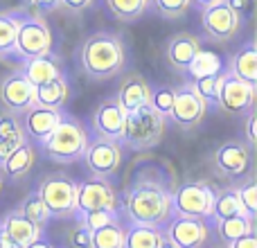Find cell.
Returning a JSON list of instances; mask_svg holds the SVG:
<instances>
[{
  "instance_id": "6da1fadb",
  "label": "cell",
  "mask_w": 257,
  "mask_h": 248,
  "mask_svg": "<svg viewBox=\"0 0 257 248\" xmlns=\"http://www.w3.org/2000/svg\"><path fill=\"white\" fill-rule=\"evenodd\" d=\"M124 208L131 223L163 230L172 219V190L154 178H140L126 190Z\"/></svg>"
},
{
  "instance_id": "7a4b0ae2",
  "label": "cell",
  "mask_w": 257,
  "mask_h": 248,
  "mask_svg": "<svg viewBox=\"0 0 257 248\" xmlns=\"http://www.w3.org/2000/svg\"><path fill=\"white\" fill-rule=\"evenodd\" d=\"M126 66V48L111 32H95L81 45V68L90 79H111Z\"/></svg>"
},
{
  "instance_id": "3957f363",
  "label": "cell",
  "mask_w": 257,
  "mask_h": 248,
  "mask_svg": "<svg viewBox=\"0 0 257 248\" xmlns=\"http://www.w3.org/2000/svg\"><path fill=\"white\" fill-rule=\"evenodd\" d=\"M165 117L158 115L149 104L124 113V129H122V145L131 151H149L160 145L165 136Z\"/></svg>"
},
{
  "instance_id": "277c9868",
  "label": "cell",
  "mask_w": 257,
  "mask_h": 248,
  "mask_svg": "<svg viewBox=\"0 0 257 248\" xmlns=\"http://www.w3.org/2000/svg\"><path fill=\"white\" fill-rule=\"evenodd\" d=\"M88 140L90 138L86 133L84 124L75 120V117L63 115V120L57 124V129L43 140V149L52 163L70 165L81 160Z\"/></svg>"
},
{
  "instance_id": "5b68a950",
  "label": "cell",
  "mask_w": 257,
  "mask_h": 248,
  "mask_svg": "<svg viewBox=\"0 0 257 248\" xmlns=\"http://www.w3.org/2000/svg\"><path fill=\"white\" fill-rule=\"evenodd\" d=\"M36 192L43 199L45 208L50 210V217L57 219L77 217V181H72L68 174L57 172L43 176Z\"/></svg>"
},
{
  "instance_id": "8992f818",
  "label": "cell",
  "mask_w": 257,
  "mask_h": 248,
  "mask_svg": "<svg viewBox=\"0 0 257 248\" xmlns=\"http://www.w3.org/2000/svg\"><path fill=\"white\" fill-rule=\"evenodd\" d=\"M52 52V32L39 14H16V54L18 59H34Z\"/></svg>"
},
{
  "instance_id": "52a82bcc",
  "label": "cell",
  "mask_w": 257,
  "mask_h": 248,
  "mask_svg": "<svg viewBox=\"0 0 257 248\" xmlns=\"http://www.w3.org/2000/svg\"><path fill=\"white\" fill-rule=\"evenodd\" d=\"M214 190L208 183H185L172 192V217H194L208 219L212 212Z\"/></svg>"
},
{
  "instance_id": "ba28073f",
  "label": "cell",
  "mask_w": 257,
  "mask_h": 248,
  "mask_svg": "<svg viewBox=\"0 0 257 248\" xmlns=\"http://www.w3.org/2000/svg\"><path fill=\"white\" fill-rule=\"evenodd\" d=\"M217 106L228 115H244L255 106V86L237 79L230 70H221L217 84Z\"/></svg>"
},
{
  "instance_id": "9c48e42d",
  "label": "cell",
  "mask_w": 257,
  "mask_h": 248,
  "mask_svg": "<svg viewBox=\"0 0 257 248\" xmlns=\"http://www.w3.org/2000/svg\"><path fill=\"white\" fill-rule=\"evenodd\" d=\"M93 210H117V194L106 178L90 176L77 183V217Z\"/></svg>"
},
{
  "instance_id": "30bf717a",
  "label": "cell",
  "mask_w": 257,
  "mask_h": 248,
  "mask_svg": "<svg viewBox=\"0 0 257 248\" xmlns=\"http://www.w3.org/2000/svg\"><path fill=\"white\" fill-rule=\"evenodd\" d=\"M81 160H86V167L90 169L93 176L108 178L117 172L122 163V145L115 140H108V138L95 136L86 145Z\"/></svg>"
},
{
  "instance_id": "8fae6325",
  "label": "cell",
  "mask_w": 257,
  "mask_h": 248,
  "mask_svg": "<svg viewBox=\"0 0 257 248\" xmlns=\"http://www.w3.org/2000/svg\"><path fill=\"white\" fill-rule=\"evenodd\" d=\"M205 111H208V104L194 93L190 81L174 88V104L169 120L178 124L183 131H192V129L199 127L205 117Z\"/></svg>"
},
{
  "instance_id": "7c38bea8",
  "label": "cell",
  "mask_w": 257,
  "mask_h": 248,
  "mask_svg": "<svg viewBox=\"0 0 257 248\" xmlns=\"http://www.w3.org/2000/svg\"><path fill=\"white\" fill-rule=\"evenodd\" d=\"M163 235L176 248H203L208 241V219L172 217L163 228Z\"/></svg>"
},
{
  "instance_id": "4fadbf2b",
  "label": "cell",
  "mask_w": 257,
  "mask_h": 248,
  "mask_svg": "<svg viewBox=\"0 0 257 248\" xmlns=\"http://www.w3.org/2000/svg\"><path fill=\"white\" fill-rule=\"evenodd\" d=\"M0 104L5 111L14 115H23L30 106H34V86L27 81L21 70L7 75L0 81Z\"/></svg>"
},
{
  "instance_id": "5bb4252c",
  "label": "cell",
  "mask_w": 257,
  "mask_h": 248,
  "mask_svg": "<svg viewBox=\"0 0 257 248\" xmlns=\"http://www.w3.org/2000/svg\"><path fill=\"white\" fill-rule=\"evenodd\" d=\"M201 25H203L208 39L223 43V41H230L239 32L241 21L228 9L226 3H219L208 9H201Z\"/></svg>"
},
{
  "instance_id": "9a60e30c",
  "label": "cell",
  "mask_w": 257,
  "mask_h": 248,
  "mask_svg": "<svg viewBox=\"0 0 257 248\" xmlns=\"http://www.w3.org/2000/svg\"><path fill=\"white\" fill-rule=\"evenodd\" d=\"M93 129L99 138L108 140H122V129H124V111H122L117 97H106L95 106L93 111Z\"/></svg>"
},
{
  "instance_id": "2e32d148",
  "label": "cell",
  "mask_w": 257,
  "mask_h": 248,
  "mask_svg": "<svg viewBox=\"0 0 257 248\" xmlns=\"http://www.w3.org/2000/svg\"><path fill=\"white\" fill-rule=\"evenodd\" d=\"M63 120V113L61 108H48V106H30L25 113L21 115L23 129H25V136L27 140H36L43 145V140L50 136V133L57 129V124Z\"/></svg>"
},
{
  "instance_id": "e0dca14e",
  "label": "cell",
  "mask_w": 257,
  "mask_h": 248,
  "mask_svg": "<svg viewBox=\"0 0 257 248\" xmlns=\"http://www.w3.org/2000/svg\"><path fill=\"white\" fill-rule=\"evenodd\" d=\"M214 165L226 176H244L250 165V147L239 140L226 142L214 151Z\"/></svg>"
},
{
  "instance_id": "ac0fdd59",
  "label": "cell",
  "mask_w": 257,
  "mask_h": 248,
  "mask_svg": "<svg viewBox=\"0 0 257 248\" xmlns=\"http://www.w3.org/2000/svg\"><path fill=\"white\" fill-rule=\"evenodd\" d=\"M21 72L27 77V81H30L34 88L48 84V81L63 79L61 61H59V57H54L52 52L41 54V57H34V59H25Z\"/></svg>"
},
{
  "instance_id": "d6986e66",
  "label": "cell",
  "mask_w": 257,
  "mask_h": 248,
  "mask_svg": "<svg viewBox=\"0 0 257 248\" xmlns=\"http://www.w3.org/2000/svg\"><path fill=\"white\" fill-rule=\"evenodd\" d=\"M115 97H117V102H120V106H122V111H124V113L136 111V108L149 104L151 86H149V81H147L142 75L131 72V75L122 81V86H120V90H117Z\"/></svg>"
},
{
  "instance_id": "ffe728a7",
  "label": "cell",
  "mask_w": 257,
  "mask_h": 248,
  "mask_svg": "<svg viewBox=\"0 0 257 248\" xmlns=\"http://www.w3.org/2000/svg\"><path fill=\"white\" fill-rule=\"evenodd\" d=\"M201 50V43L194 34H187V32H181V34L172 36V41L167 43V61L172 68L176 70H187L190 61L196 57V52Z\"/></svg>"
},
{
  "instance_id": "44dd1931",
  "label": "cell",
  "mask_w": 257,
  "mask_h": 248,
  "mask_svg": "<svg viewBox=\"0 0 257 248\" xmlns=\"http://www.w3.org/2000/svg\"><path fill=\"white\" fill-rule=\"evenodd\" d=\"M0 226H3V230L7 232V235L12 237V239L16 241L21 248H25L30 241H34L36 237L43 232V228H39L34 221H30V219H27L18 208L12 210V212L5 217V221L0 223Z\"/></svg>"
},
{
  "instance_id": "7402d4cb",
  "label": "cell",
  "mask_w": 257,
  "mask_h": 248,
  "mask_svg": "<svg viewBox=\"0 0 257 248\" xmlns=\"http://www.w3.org/2000/svg\"><path fill=\"white\" fill-rule=\"evenodd\" d=\"M34 158H36L34 145H32L30 140H25L23 145L14 147V149L7 154V158H5V165H3V174L7 178L25 176V174L32 169V165H34Z\"/></svg>"
},
{
  "instance_id": "603a6c76",
  "label": "cell",
  "mask_w": 257,
  "mask_h": 248,
  "mask_svg": "<svg viewBox=\"0 0 257 248\" xmlns=\"http://www.w3.org/2000/svg\"><path fill=\"white\" fill-rule=\"evenodd\" d=\"M228 70L237 77V79L246 81V84H257V50H255V43H246L239 52L232 57L230 61V68Z\"/></svg>"
},
{
  "instance_id": "cb8c5ba5",
  "label": "cell",
  "mask_w": 257,
  "mask_h": 248,
  "mask_svg": "<svg viewBox=\"0 0 257 248\" xmlns=\"http://www.w3.org/2000/svg\"><path fill=\"white\" fill-rule=\"evenodd\" d=\"M232 214H244L237 187H226L221 192H214V203H212V212H210L208 221L217 223L226 217H232Z\"/></svg>"
},
{
  "instance_id": "d4e9b609",
  "label": "cell",
  "mask_w": 257,
  "mask_h": 248,
  "mask_svg": "<svg viewBox=\"0 0 257 248\" xmlns=\"http://www.w3.org/2000/svg\"><path fill=\"white\" fill-rule=\"evenodd\" d=\"M163 239V230L154 226L131 223L124 228V248H158Z\"/></svg>"
},
{
  "instance_id": "484cf974",
  "label": "cell",
  "mask_w": 257,
  "mask_h": 248,
  "mask_svg": "<svg viewBox=\"0 0 257 248\" xmlns=\"http://www.w3.org/2000/svg\"><path fill=\"white\" fill-rule=\"evenodd\" d=\"M68 99V84L66 77L63 79H54L48 81L43 86L34 88V102L39 106H48V108H61Z\"/></svg>"
},
{
  "instance_id": "4316f807",
  "label": "cell",
  "mask_w": 257,
  "mask_h": 248,
  "mask_svg": "<svg viewBox=\"0 0 257 248\" xmlns=\"http://www.w3.org/2000/svg\"><path fill=\"white\" fill-rule=\"evenodd\" d=\"M27 140L25 129H23L21 115H14L9 111L0 113V142L5 145V149L12 151L14 147L23 145Z\"/></svg>"
},
{
  "instance_id": "83f0119b",
  "label": "cell",
  "mask_w": 257,
  "mask_h": 248,
  "mask_svg": "<svg viewBox=\"0 0 257 248\" xmlns=\"http://www.w3.org/2000/svg\"><path fill=\"white\" fill-rule=\"evenodd\" d=\"M253 223H255V219L246 217V214H232V217H226V219H221V221H217V232L226 244H230V241L253 232Z\"/></svg>"
},
{
  "instance_id": "f1b7e54d",
  "label": "cell",
  "mask_w": 257,
  "mask_h": 248,
  "mask_svg": "<svg viewBox=\"0 0 257 248\" xmlns=\"http://www.w3.org/2000/svg\"><path fill=\"white\" fill-rule=\"evenodd\" d=\"M90 248H124V228L120 219L90 232Z\"/></svg>"
},
{
  "instance_id": "f546056e",
  "label": "cell",
  "mask_w": 257,
  "mask_h": 248,
  "mask_svg": "<svg viewBox=\"0 0 257 248\" xmlns=\"http://www.w3.org/2000/svg\"><path fill=\"white\" fill-rule=\"evenodd\" d=\"M223 68L221 63V57L214 52H208V50H199L196 52V57L190 61V66H187V75L192 77V79H201V77H212V75H219Z\"/></svg>"
},
{
  "instance_id": "4dcf8cb0",
  "label": "cell",
  "mask_w": 257,
  "mask_h": 248,
  "mask_svg": "<svg viewBox=\"0 0 257 248\" xmlns=\"http://www.w3.org/2000/svg\"><path fill=\"white\" fill-rule=\"evenodd\" d=\"M151 0H106V7L117 21L136 23L145 16Z\"/></svg>"
},
{
  "instance_id": "1f68e13d",
  "label": "cell",
  "mask_w": 257,
  "mask_h": 248,
  "mask_svg": "<svg viewBox=\"0 0 257 248\" xmlns=\"http://www.w3.org/2000/svg\"><path fill=\"white\" fill-rule=\"evenodd\" d=\"M16 54V14L0 12V59L9 61Z\"/></svg>"
},
{
  "instance_id": "d6a6232c",
  "label": "cell",
  "mask_w": 257,
  "mask_h": 248,
  "mask_svg": "<svg viewBox=\"0 0 257 248\" xmlns=\"http://www.w3.org/2000/svg\"><path fill=\"white\" fill-rule=\"evenodd\" d=\"M18 210H21L23 214H25L30 221H34L39 228H45V223L50 221V210L45 208V203H43V199L39 196V192H30V194L23 199V203L18 205Z\"/></svg>"
},
{
  "instance_id": "836d02e7",
  "label": "cell",
  "mask_w": 257,
  "mask_h": 248,
  "mask_svg": "<svg viewBox=\"0 0 257 248\" xmlns=\"http://www.w3.org/2000/svg\"><path fill=\"white\" fill-rule=\"evenodd\" d=\"M172 104H174V88L169 86H160V88H151V97H149V106L154 108L158 115H163L165 120L172 113Z\"/></svg>"
},
{
  "instance_id": "e575fe53",
  "label": "cell",
  "mask_w": 257,
  "mask_h": 248,
  "mask_svg": "<svg viewBox=\"0 0 257 248\" xmlns=\"http://www.w3.org/2000/svg\"><path fill=\"white\" fill-rule=\"evenodd\" d=\"M239 201H241V210H244L246 217L255 219L257 217V181L255 178H246L239 187Z\"/></svg>"
},
{
  "instance_id": "d590c367",
  "label": "cell",
  "mask_w": 257,
  "mask_h": 248,
  "mask_svg": "<svg viewBox=\"0 0 257 248\" xmlns=\"http://www.w3.org/2000/svg\"><path fill=\"white\" fill-rule=\"evenodd\" d=\"M221 75V72H219ZM219 75L212 77H201V79H192V88L194 93L203 99L205 104H217V84H219Z\"/></svg>"
},
{
  "instance_id": "8d00e7d4",
  "label": "cell",
  "mask_w": 257,
  "mask_h": 248,
  "mask_svg": "<svg viewBox=\"0 0 257 248\" xmlns=\"http://www.w3.org/2000/svg\"><path fill=\"white\" fill-rule=\"evenodd\" d=\"M151 3L156 5V9L160 12V16L163 18L174 21V18L185 16V12L190 9L192 0H151Z\"/></svg>"
},
{
  "instance_id": "74e56055",
  "label": "cell",
  "mask_w": 257,
  "mask_h": 248,
  "mask_svg": "<svg viewBox=\"0 0 257 248\" xmlns=\"http://www.w3.org/2000/svg\"><path fill=\"white\" fill-rule=\"evenodd\" d=\"M79 219L84 221V226L93 232V230H97V228L106 226V223L115 221V219H117V210H93V212L84 214V217H79Z\"/></svg>"
},
{
  "instance_id": "f35d334b",
  "label": "cell",
  "mask_w": 257,
  "mask_h": 248,
  "mask_svg": "<svg viewBox=\"0 0 257 248\" xmlns=\"http://www.w3.org/2000/svg\"><path fill=\"white\" fill-rule=\"evenodd\" d=\"M68 248H90V230L84 226L79 217L77 223L68 230Z\"/></svg>"
},
{
  "instance_id": "ab89813d",
  "label": "cell",
  "mask_w": 257,
  "mask_h": 248,
  "mask_svg": "<svg viewBox=\"0 0 257 248\" xmlns=\"http://www.w3.org/2000/svg\"><path fill=\"white\" fill-rule=\"evenodd\" d=\"M223 3L228 5V9H230L239 21L241 18H250L253 7H255V0H223Z\"/></svg>"
},
{
  "instance_id": "60d3db41",
  "label": "cell",
  "mask_w": 257,
  "mask_h": 248,
  "mask_svg": "<svg viewBox=\"0 0 257 248\" xmlns=\"http://www.w3.org/2000/svg\"><path fill=\"white\" fill-rule=\"evenodd\" d=\"M246 140H248V147L257 145V113L255 108H250L246 113Z\"/></svg>"
},
{
  "instance_id": "b9f144b4",
  "label": "cell",
  "mask_w": 257,
  "mask_h": 248,
  "mask_svg": "<svg viewBox=\"0 0 257 248\" xmlns=\"http://www.w3.org/2000/svg\"><path fill=\"white\" fill-rule=\"evenodd\" d=\"M93 3L95 0H59L61 7H66L68 12H75V14H81V12H86V9H90Z\"/></svg>"
},
{
  "instance_id": "7bdbcfd3",
  "label": "cell",
  "mask_w": 257,
  "mask_h": 248,
  "mask_svg": "<svg viewBox=\"0 0 257 248\" xmlns=\"http://www.w3.org/2000/svg\"><path fill=\"white\" fill-rule=\"evenodd\" d=\"M228 248H257L255 230H253V232H248V235H244V237H239V239L230 241V244H228Z\"/></svg>"
},
{
  "instance_id": "ee69618b",
  "label": "cell",
  "mask_w": 257,
  "mask_h": 248,
  "mask_svg": "<svg viewBox=\"0 0 257 248\" xmlns=\"http://www.w3.org/2000/svg\"><path fill=\"white\" fill-rule=\"evenodd\" d=\"M39 12H52V9L59 7V0H30Z\"/></svg>"
},
{
  "instance_id": "f6af8a7d",
  "label": "cell",
  "mask_w": 257,
  "mask_h": 248,
  "mask_svg": "<svg viewBox=\"0 0 257 248\" xmlns=\"http://www.w3.org/2000/svg\"><path fill=\"white\" fill-rule=\"evenodd\" d=\"M25 248H57V246H54V244H52V241H50V239H48V237H45V235H43V232H41V235H39V237H36V239H34V241H30V244H27Z\"/></svg>"
},
{
  "instance_id": "bcb514c9",
  "label": "cell",
  "mask_w": 257,
  "mask_h": 248,
  "mask_svg": "<svg viewBox=\"0 0 257 248\" xmlns=\"http://www.w3.org/2000/svg\"><path fill=\"white\" fill-rule=\"evenodd\" d=\"M0 248H21L16 241L12 239V237L7 235V232L3 230V226H0Z\"/></svg>"
},
{
  "instance_id": "7dc6e473",
  "label": "cell",
  "mask_w": 257,
  "mask_h": 248,
  "mask_svg": "<svg viewBox=\"0 0 257 248\" xmlns=\"http://www.w3.org/2000/svg\"><path fill=\"white\" fill-rule=\"evenodd\" d=\"M194 5H199L201 9H208V7H212V5H219V3H223V0H192Z\"/></svg>"
},
{
  "instance_id": "c3c4849f",
  "label": "cell",
  "mask_w": 257,
  "mask_h": 248,
  "mask_svg": "<svg viewBox=\"0 0 257 248\" xmlns=\"http://www.w3.org/2000/svg\"><path fill=\"white\" fill-rule=\"evenodd\" d=\"M7 154H9V151L5 149V145L0 142V169H3V165H5V158H7Z\"/></svg>"
},
{
  "instance_id": "681fc988",
  "label": "cell",
  "mask_w": 257,
  "mask_h": 248,
  "mask_svg": "<svg viewBox=\"0 0 257 248\" xmlns=\"http://www.w3.org/2000/svg\"><path fill=\"white\" fill-rule=\"evenodd\" d=\"M158 248H176V244H172V241L167 239V237L163 235V239H160V244H158Z\"/></svg>"
},
{
  "instance_id": "f907efd6",
  "label": "cell",
  "mask_w": 257,
  "mask_h": 248,
  "mask_svg": "<svg viewBox=\"0 0 257 248\" xmlns=\"http://www.w3.org/2000/svg\"><path fill=\"white\" fill-rule=\"evenodd\" d=\"M5 178H7V176H5L3 169H0V190H3V185H5Z\"/></svg>"
}]
</instances>
